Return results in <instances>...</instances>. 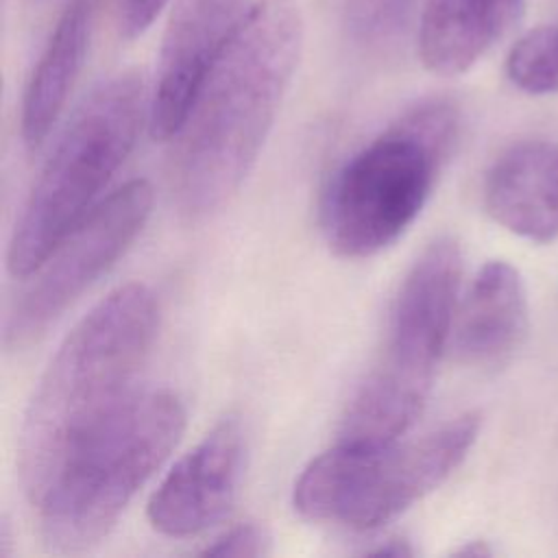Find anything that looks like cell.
Returning <instances> with one entry per match:
<instances>
[{"label": "cell", "mask_w": 558, "mask_h": 558, "mask_svg": "<svg viewBox=\"0 0 558 558\" xmlns=\"http://www.w3.org/2000/svg\"><path fill=\"white\" fill-rule=\"evenodd\" d=\"M303 17L294 0H257L209 68L174 135L170 190L179 214L220 211L251 172L299 65Z\"/></svg>", "instance_id": "6da1fadb"}, {"label": "cell", "mask_w": 558, "mask_h": 558, "mask_svg": "<svg viewBox=\"0 0 558 558\" xmlns=\"http://www.w3.org/2000/svg\"><path fill=\"white\" fill-rule=\"evenodd\" d=\"M159 305L144 283H124L65 336L28 401L17 469L37 506L68 456L135 390L133 379L157 333Z\"/></svg>", "instance_id": "7a4b0ae2"}, {"label": "cell", "mask_w": 558, "mask_h": 558, "mask_svg": "<svg viewBox=\"0 0 558 558\" xmlns=\"http://www.w3.org/2000/svg\"><path fill=\"white\" fill-rule=\"evenodd\" d=\"M458 129V107L429 98L355 150L323 194L320 225L329 248L364 259L395 244L425 207Z\"/></svg>", "instance_id": "3957f363"}, {"label": "cell", "mask_w": 558, "mask_h": 558, "mask_svg": "<svg viewBox=\"0 0 558 558\" xmlns=\"http://www.w3.org/2000/svg\"><path fill=\"white\" fill-rule=\"evenodd\" d=\"M183 427L185 410L174 392L135 390L68 456L37 504L44 543L68 554L105 538Z\"/></svg>", "instance_id": "277c9868"}, {"label": "cell", "mask_w": 558, "mask_h": 558, "mask_svg": "<svg viewBox=\"0 0 558 558\" xmlns=\"http://www.w3.org/2000/svg\"><path fill=\"white\" fill-rule=\"evenodd\" d=\"M150 96L144 76L124 70L98 83L72 113L15 220L7 266L31 277L92 211L94 198L133 150Z\"/></svg>", "instance_id": "5b68a950"}, {"label": "cell", "mask_w": 558, "mask_h": 558, "mask_svg": "<svg viewBox=\"0 0 558 558\" xmlns=\"http://www.w3.org/2000/svg\"><path fill=\"white\" fill-rule=\"evenodd\" d=\"M460 272V244L449 235L414 259L395 296L386 344L349 401L338 440L381 445L414 425L453 329Z\"/></svg>", "instance_id": "8992f818"}, {"label": "cell", "mask_w": 558, "mask_h": 558, "mask_svg": "<svg viewBox=\"0 0 558 558\" xmlns=\"http://www.w3.org/2000/svg\"><path fill=\"white\" fill-rule=\"evenodd\" d=\"M480 427L482 414L464 412L405 442L338 440L303 469L292 504L312 521L377 530L436 490L469 456Z\"/></svg>", "instance_id": "52a82bcc"}, {"label": "cell", "mask_w": 558, "mask_h": 558, "mask_svg": "<svg viewBox=\"0 0 558 558\" xmlns=\"http://www.w3.org/2000/svg\"><path fill=\"white\" fill-rule=\"evenodd\" d=\"M153 207L144 179L124 183L54 246L35 277L13 301L4 323V347L24 349L54 323L137 238Z\"/></svg>", "instance_id": "ba28073f"}, {"label": "cell", "mask_w": 558, "mask_h": 558, "mask_svg": "<svg viewBox=\"0 0 558 558\" xmlns=\"http://www.w3.org/2000/svg\"><path fill=\"white\" fill-rule=\"evenodd\" d=\"M248 9V0H174L150 92L148 126L155 140L177 135L201 83Z\"/></svg>", "instance_id": "9c48e42d"}, {"label": "cell", "mask_w": 558, "mask_h": 558, "mask_svg": "<svg viewBox=\"0 0 558 558\" xmlns=\"http://www.w3.org/2000/svg\"><path fill=\"white\" fill-rule=\"evenodd\" d=\"M246 440L235 418L220 421L181 456L148 499L150 525L172 538L196 536L225 519L244 473Z\"/></svg>", "instance_id": "30bf717a"}, {"label": "cell", "mask_w": 558, "mask_h": 558, "mask_svg": "<svg viewBox=\"0 0 558 558\" xmlns=\"http://www.w3.org/2000/svg\"><path fill=\"white\" fill-rule=\"evenodd\" d=\"M484 207L497 225L525 240H556L558 144L525 140L506 148L484 177Z\"/></svg>", "instance_id": "8fae6325"}, {"label": "cell", "mask_w": 558, "mask_h": 558, "mask_svg": "<svg viewBox=\"0 0 558 558\" xmlns=\"http://www.w3.org/2000/svg\"><path fill=\"white\" fill-rule=\"evenodd\" d=\"M527 294L519 270L506 259L486 262L473 277L453 318L451 344L469 366H497L523 342Z\"/></svg>", "instance_id": "7c38bea8"}, {"label": "cell", "mask_w": 558, "mask_h": 558, "mask_svg": "<svg viewBox=\"0 0 558 558\" xmlns=\"http://www.w3.org/2000/svg\"><path fill=\"white\" fill-rule=\"evenodd\" d=\"M523 15V0H425L418 54L438 76H458Z\"/></svg>", "instance_id": "4fadbf2b"}, {"label": "cell", "mask_w": 558, "mask_h": 558, "mask_svg": "<svg viewBox=\"0 0 558 558\" xmlns=\"http://www.w3.org/2000/svg\"><path fill=\"white\" fill-rule=\"evenodd\" d=\"M98 0H68L24 89L20 129L28 148L39 146L59 120L81 74Z\"/></svg>", "instance_id": "5bb4252c"}, {"label": "cell", "mask_w": 558, "mask_h": 558, "mask_svg": "<svg viewBox=\"0 0 558 558\" xmlns=\"http://www.w3.org/2000/svg\"><path fill=\"white\" fill-rule=\"evenodd\" d=\"M506 74L527 94H558V26H536L508 52Z\"/></svg>", "instance_id": "9a60e30c"}, {"label": "cell", "mask_w": 558, "mask_h": 558, "mask_svg": "<svg viewBox=\"0 0 558 558\" xmlns=\"http://www.w3.org/2000/svg\"><path fill=\"white\" fill-rule=\"evenodd\" d=\"M414 0H344L342 22L347 35L364 48H386L408 28Z\"/></svg>", "instance_id": "2e32d148"}, {"label": "cell", "mask_w": 558, "mask_h": 558, "mask_svg": "<svg viewBox=\"0 0 558 558\" xmlns=\"http://www.w3.org/2000/svg\"><path fill=\"white\" fill-rule=\"evenodd\" d=\"M268 551H270V536L266 527L251 521L229 527L203 549L205 556H238V558H257Z\"/></svg>", "instance_id": "e0dca14e"}, {"label": "cell", "mask_w": 558, "mask_h": 558, "mask_svg": "<svg viewBox=\"0 0 558 558\" xmlns=\"http://www.w3.org/2000/svg\"><path fill=\"white\" fill-rule=\"evenodd\" d=\"M168 0H109L113 22L124 39L140 37L159 15Z\"/></svg>", "instance_id": "ac0fdd59"}, {"label": "cell", "mask_w": 558, "mask_h": 558, "mask_svg": "<svg viewBox=\"0 0 558 558\" xmlns=\"http://www.w3.org/2000/svg\"><path fill=\"white\" fill-rule=\"evenodd\" d=\"M366 554L368 556H395V558H401V556H414V549H412L410 541H405V538H386L377 547L366 549Z\"/></svg>", "instance_id": "d6986e66"}, {"label": "cell", "mask_w": 558, "mask_h": 558, "mask_svg": "<svg viewBox=\"0 0 558 558\" xmlns=\"http://www.w3.org/2000/svg\"><path fill=\"white\" fill-rule=\"evenodd\" d=\"M453 554L456 556H477L480 558V556H490L493 549L488 547L486 541H469L462 547H458Z\"/></svg>", "instance_id": "ffe728a7"}]
</instances>
